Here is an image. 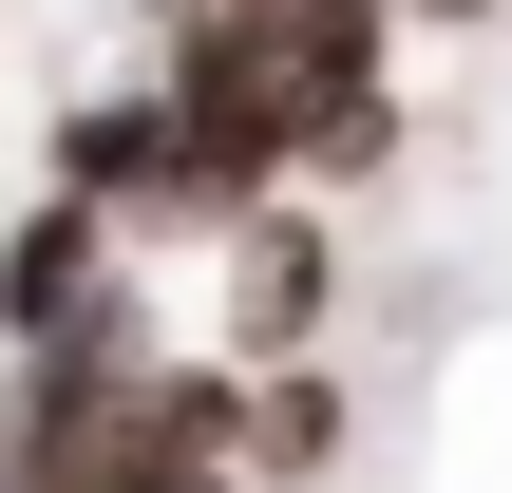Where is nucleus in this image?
I'll return each mask as SVG.
<instances>
[{"instance_id":"obj_2","label":"nucleus","mask_w":512,"mask_h":493,"mask_svg":"<svg viewBox=\"0 0 512 493\" xmlns=\"http://www.w3.org/2000/svg\"><path fill=\"white\" fill-rule=\"evenodd\" d=\"M228 323H247V361H285V342L323 323V228H247V266H228Z\"/></svg>"},{"instance_id":"obj_3","label":"nucleus","mask_w":512,"mask_h":493,"mask_svg":"<svg viewBox=\"0 0 512 493\" xmlns=\"http://www.w3.org/2000/svg\"><path fill=\"white\" fill-rule=\"evenodd\" d=\"M323 437H342V399H323V380H266V399H247V456H266V475H304Z\"/></svg>"},{"instance_id":"obj_1","label":"nucleus","mask_w":512,"mask_h":493,"mask_svg":"<svg viewBox=\"0 0 512 493\" xmlns=\"http://www.w3.org/2000/svg\"><path fill=\"white\" fill-rule=\"evenodd\" d=\"M95 247H114V209H95V190H57V209H38V228L0 247V323H19V342L95 323Z\"/></svg>"}]
</instances>
